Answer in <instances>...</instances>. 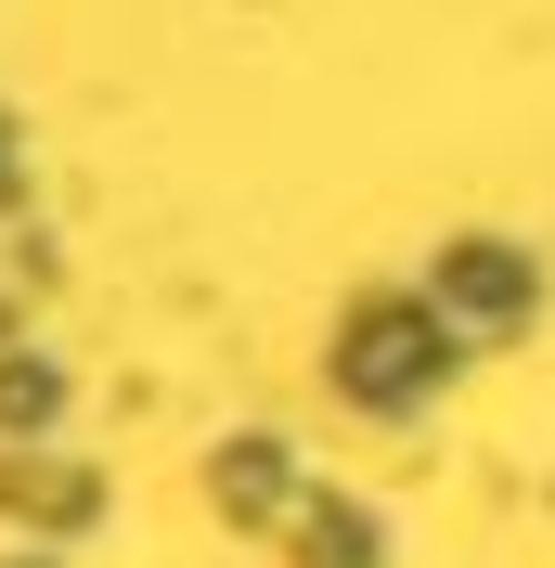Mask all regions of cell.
<instances>
[{
	"label": "cell",
	"instance_id": "obj_1",
	"mask_svg": "<svg viewBox=\"0 0 555 568\" xmlns=\"http://www.w3.org/2000/svg\"><path fill=\"white\" fill-rule=\"evenodd\" d=\"M440 362H452L440 311H414V297H375V311L336 336V388H349V400H375V414H401L414 388H440Z\"/></svg>",
	"mask_w": 555,
	"mask_h": 568
},
{
	"label": "cell",
	"instance_id": "obj_2",
	"mask_svg": "<svg viewBox=\"0 0 555 568\" xmlns=\"http://www.w3.org/2000/svg\"><path fill=\"white\" fill-rule=\"evenodd\" d=\"M440 311H465L478 336H504V323L529 311V258H504V246H452V258H440Z\"/></svg>",
	"mask_w": 555,
	"mask_h": 568
},
{
	"label": "cell",
	"instance_id": "obj_3",
	"mask_svg": "<svg viewBox=\"0 0 555 568\" xmlns=\"http://www.w3.org/2000/svg\"><path fill=\"white\" fill-rule=\"evenodd\" d=\"M0 504H13V517H39V530H78V517H91V478H78V465H52V453H13V465H0Z\"/></svg>",
	"mask_w": 555,
	"mask_h": 568
},
{
	"label": "cell",
	"instance_id": "obj_4",
	"mask_svg": "<svg viewBox=\"0 0 555 568\" xmlns=\"http://www.w3.org/2000/svg\"><path fill=\"white\" fill-rule=\"evenodd\" d=\"M220 504H245L259 530H284V517H297V478H284V453H272V439H245V453H220Z\"/></svg>",
	"mask_w": 555,
	"mask_h": 568
},
{
	"label": "cell",
	"instance_id": "obj_5",
	"mask_svg": "<svg viewBox=\"0 0 555 568\" xmlns=\"http://www.w3.org/2000/svg\"><path fill=\"white\" fill-rule=\"evenodd\" d=\"M0 426H52V362H0Z\"/></svg>",
	"mask_w": 555,
	"mask_h": 568
},
{
	"label": "cell",
	"instance_id": "obj_6",
	"mask_svg": "<svg viewBox=\"0 0 555 568\" xmlns=\"http://www.w3.org/2000/svg\"><path fill=\"white\" fill-rule=\"evenodd\" d=\"M0 194H13V116H0Z\"/></svg>",
	"mask_w": 555,
	"mask_h": 568
}]
</instances>
